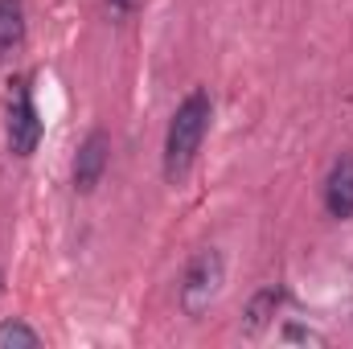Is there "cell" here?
Returning <instances> with one entry per match:
<instances>
[{"label": "cell", "mask_w": 353, "mask_h": 349, "mask_svg": "<svg viewBox=\"0 0 353 349\" xmlns=\"http://www.w3.org/2000/svg\"><path fill=\"white\" fill-rule=\"evenodd\" d=\"M288 304V288L283 283H263L251 300H247V312H243V337H263L267 329L275 325L279 308Z\"/></svg>", "instance_id": "6"}, {"label": "cell", "mask_w": 353, "mask_h": 349, "mask_svg": "<svg viewBox=\"0 0 353 349\" xmlns=\"http://www.w3.org/2000/svg\"><path fill=\"white\" fill-rule=\"evenodd\" d=\"M103 8L111 12V21H132L144 8V0H103Z\"/></svg>", "instance_id": "10"}, {"label": "cell", "mask_w": 353, "mask_h": 349, "mask_svg": "<svg viewBox=\"0 0 353 349\" xmlns=\"http://www.w3.org/2000/svg\"><path fill=\"white\" fill-rule=\"evenodd\" d=\"M275 337H279L283 346H296V341H300V346H329L325 333H316V329H308V325H296V321H288Z\"/></svg>", "instance_id": "9"}, {"label": "cell", "mask_w": 353, "mask_h": 349, "mask_svg": "<svg viewBox=\"0 0 353 349\" xmlns=\"http://www.w3.org/2000/svg\"><path fill=\"white\" fill-rule=\"evenodd\" d=\"M107 165H111V132L107 128H90L87 136L79 140V152L70 161V189L79 197H90L103 185Z\"/></svg>", "instance_id": "4"}, {"label": "cell", "mask_w": 353, "mask_h": 349, "mask_svg": "<svg viewBox=\"0 0 353 349\" xmlns=\"http://www.w3.org/2000/svg\"><path fill=\"white\" fill-rule=\"evenodd\" d=\"M222 288H226V255L218 247H201L189 255L181 279H176V304L189 321H201L218 304Z\"/></svg>", "instance_id": "2"}, {"label": "cell", "mask_w": 353, "mask_h": 349, "mask_svg": "<svg viewBox=\"0 0 353 349\" xmlns=\"http://www.w3.org/2000/svg\"><path fill=\"white\" fill-rule=\"evenodd\" d=\"M0 296H4V271H0Z\"/></svg>", "instance_id": "11"}, {"label": "cell", "mask_w": 353, "mask_h": 349, "mask_svg": "<svg viewBox=\"0 0 353 349\" xmlns=\"http://www.w3.org/2000/svg\"><path fill=\"white\" fill-rule=\"evenodd\" d=\"M41 136H46V123H41V111L33 99V79L12 74L8 94H4V148H8V157L29 161L37 152Z\"/></svg>", "instance_id": "3"}, {"label": "cell", "mask_w": 353, "mask_h": 349, "mask_svg": "<svg viewBox=\"0 0 353 349\" xmlns=\"http://www.w3.org/2000/svg\"><path fill=\"white\" fill-rule=\"evenodd\" d=\"M25 37H29L25 0H0V66H8L12 54L25 50Z\"/></svg>", "instance_id": "7"}, {"label": "cell", "mask_w": 353, "mask_h": 349, "mask_svg": "<svg viewBox=\"0 0 353 349\" xmlns=\"http://www.w3.org/2000/svg\"><path fill=\"white\" fill-rule=\"evenodd\" d=\"M321 206L333 222H350L353 218V152H341L321 185Z\"/></svg>", "instance_id": "5"}, {"label": "cell", "mask_w": 353, "mask_h": 349, "mask_svg": "<svg viewBox=\"0 0 353 349\" xmlns=\"http://www.w3.org/2000/svg\"><path fill=\"white\" fill-rule=\"evenodd\" d=\"M210 123H214V99L205 87H193L169 115V128H165V144H161V177L165 185H181L185 177L193 173L197 165V152L210 136Z\"/></svg>", "instance_id": "1"}, {"label": "cell", "mask_w": 353, "mask_h": 349, "mask_svg": "<svg viewBox=\"0 0 353 349\" xmlns=\"http://www.w3.org/2000/svg\"><path fill=\"white\" fill-rule=\"evenodd\" d=\"M46 341L29 321H21V317H4L0 321V349H8V346H25V349H37Z\"/></svg>", "instance_id": "8"}]
</instances>
